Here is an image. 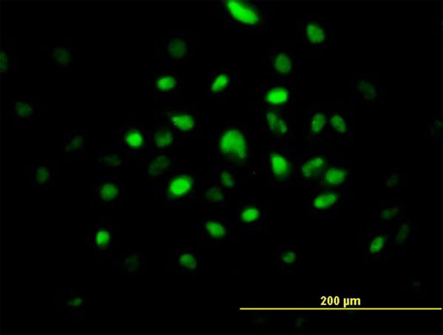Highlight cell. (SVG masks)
Wrapping results in <instances>:
<instances>
[{"instance_id":"cell-17","label":"cell","mask_w":443,"mask_h":335,"mask_svg":"<svg viewBox=\"0 0 443 335\" xmlns=\"http://www.w3.org/2000/svg\"><path fill=\"white\" fill-rule=\"evenodd\" d=\"M354 100L372 105L378 97L380 84L373 80L367 73H361L351 78Z\"/></svg>"},{"instance_id":"cell-28","label":"cell","mask_w":443,"mask_h":335,"mask_svg":"<svg viewBox=\"0 0 443 335\" xmlns=\"http://www.w3.org/2000/svg\"><path fill=\"white\" fill-rule=\"evenodd\" d=\"M124 139L128 147L134 150H139L146 146L148 137L139 128L133 127L127 130Z\"/></svg>"},{"instance_id":"cell-38","label":"cell","mask_w":443,"mask_h":335,"mask_svg":"<svg viewBox=\"0 0 443 335\" xmlns=\"http://www.w3.org/2000/svg\"><path fill=\"white\" fill-rule=\"evenodd\" d=\"M83 143V137L82 135H76L69 143V145L66 147V150L67 152L80 150L82 149Z\"/></svg>"},{"instance_id":"cell-6","label":"cell","mask_w":443,"mask_h":335,"mask_svg":"<svg viewBox=\"0 0 443 335\" xmlns=\"http://www.w3.org/2000/svg\"><path fill=\"white\" fill-rule=\"evenodd\" d=\"M295 25L300 41L305 46L320 48L337 42L336 30L330 28L321 18L297 15Z\"/></svg>"},{"instance_id":"cell-11","label":"cell","mask_w":443,"mask_h":335,"mask_svg":"<svg viewBox=\"0 0 443 335\" xmlns=\"http://www.w3.org/2000/svg\"><path fill=\"white\" fill-rule=\"evenodd\" d=\"M266 62L273 72V76L290 78L295 74V56L291 46L278 43L270 47Z\"/></svg>"},{"instance_id":"cell-39","label":"cell","mask_w":443,"mask_h":335,"mask_svg":"<svg viewBox=\"0 0 443 335\" xmlns=\"http://www.w3.org/2000/svg\"><path fill=\"white\" fill-rule=\"evenodd\" d=\"M83 300L80 295L73 294L71 297H69L68 301H67V305L69 308H77L82 306Z\"/></svg>"},{"instance_id":"cell-22","label":"cell","mask_w":443,"mask_h":335,"mask_svg":"<svg viewBox=\"0 0 443 335\" xmlns=\"http://www.w3.org/2000/svg\"><path fill=\"white\" fill-rule=\"evenodd\" d=\"M407 213L400 200H390L379 204L377 218L382 223H396L407 218Z\"/></svg>"},{"instance_id":"cell-27","label":"cell","mask_w":443,"mask_h":335,"mask_svg":"<svg viewBox=\"0 0 443 335\" xmlns=\"http://www.w3.org/2000/svg\"><path fill=\"white\" fill-rule=\"evenodd\" d=\"M205 200L207 203L212 206L223 207L225 204V196L223 187L211 177L208 186L204 193Z\"/></svg>"},{"instance_id":"cell-16","label":"cell","mask_w":443,"mask_h":335,"mask_svg":"<svg viewBox=\"0 0 443 335\" xmlns=\"http://www.w3.org/2000/svg\"><path fill=\"white\" fill-rule=\"evenodd\" d=\"M352 180V167L337 161L323 172L318 185L319 188L349 189Z\"/></svg>"},{"instance_id":"cell-8","label":"cell","mask_w":443,"mask_h":335,"mask_svg":"<svg viewBox=\"0 0 443 335\" xmlns=\"http://www.w3.org/2000/svg\"><path fill=\"white\" fill-rule=\"evenodd\" d=\"M264 124L261 126L269 139L274 143H291L295 135L294 113L275 110H265Z\"/></svg>"},{"instance_id":"cell-18","label":"cell","mask_w":443,"mask_h":335,"mask_svg":"<svg viewBox=\"0 0 443 335\" xmlns=\"http://www.w3.org/2000/svg\"><path fill=\"white\" fill-rule=\"evenodd\" d=\"M236 81L233 73L214 71L207 78V91L214 100L223 102L231 91Z\"/></svg>"},{"instance_id":"cell-21","label":"cell","mask_w":443,"mask_h":335,"mask_svg":"<svg viewBox=\"0 0 443 335\" xmlns=\"http://www.w3.org/2000/svg\"><path fill=\"white\" fill-rule=\"evenodd\" d=\"M419 221H410L405 218L394 224L390 231V238L394 249H400L405 246L419 229Z\"/></svg>"},{"instance_id":"cell-34","label":"cell","mask_w":443,"mask_h":335,"mask_svg":"<svg viewBox=\"0 0 443 335\" xmlns=\"http://www.w3.org/2000/svg\"><path fill=\"white\" fill-rule=\"evenodd\" d=\"M141 264V256L137 253H131L125 258L122 268L127 273H132L139 269Z\"/></svg>"},{"instance_id":"cell-10","label":"cell","mask_w":443,"mask_h":335,"mask_svg":"<svg viewBox=\"0 0 443 335\" xmlns=\"http://www.w3.org/2000/svg\"><path fill=\"white\" fill-rule=\"evenodd\" d=\"M328 130L330 135L336 137L341 142L354 139V124L343 102L329 105Z\"/></svg>"},{"instance_id":"cell-9","label":"cell","mask_w":443,"mask_h":335,"mask_svg":"<svg viewBox=\"0 0 443 335\" xmlns=\"http://www.w3.org/2000/svg\"><path fill=\"white\" fill-rule=\"evenodd\" d=\"M330 105V104H329ZM329 105L321 102H313L308 107L305 124L304 139L308 144L323 142L328 134Z\"/></svg>"},{"instance_id":"cell-5","label":"cell","mask_w":443,"mask_h":335,"mask_svg":"<svg viewBox=\"0 0 443 335\" xmlns=\"http://www.w3.org/2000/svg\"><path fill=\"white\" fill-rule=\"evenodd\" d=\"M260 105L265 110L293 113L295 106V86L290 78L272 76L269 82L259 88Z\"/></svg>"},{"instance_id":"cell-37","label":"cell","mask_w":443,"mask_h":335,"mask_svg":"<svg viewBox=\"0 0 443 335\" xmlns=\"http://www.w3.org/2000/svg\"><path fill=\"white\" fill-rule=\"evenodd\" d=\"M50 178V172L45 166L38 168L35 174V182L38 185H43Z\"/></svg>"},{"instance_id":"cell-32","label":"cell","mask_w":443,"mask_h":335,"mask_svg":"<svg viewBox=\"0 0 443 335\" xmlns=\"http://www.w3.org/2000/svg\"><path fill=\"white\" fill-rule=\"evenodd\" d=\"M120 193V184L115 181H106L100 185L98 197L104 203H110L114 200Z\"/></svg>"},{"instance_id":"cell-26","label":"cell","mask_w":443,"mask_h":335,"mask_svg":"<svg viewBox=\"0 0 443 335\" xmlns=\"http://www.w3.org/2000/svg\"><path fill=\"white\" fill-rule=\"evenodd\" d=\"M236 169L235 166L225 163L215 165L214 175L223 188L229 190L239 188Z\"/></svg>"},{"instance_id":"cell-2","label":"cell","mask_w":443,"mask_h":335,"mask_svg":"<svg viewBox=\"0 0 443 335\" xmlns=\"http://www.w3.org/2000/svg\"><path fill=\"white\" fill-rule=\"evenodd\" d=\"M224 22L240 31L269 27V16L262 2L249 0H225L218 5Z\"/></svg>"},{"instance_id":"cell-33","label":"cell","mask_w":443,"mask_h":335,"mask_svg":"<svg viewBox=\"0 0 443 335\" xmlns=\"http://www.w3.org/2000/svg\"><path fill=\"white\" fill-rule=\"evenodd\" d=\"M53 60L58 67H67L73 60L70 50L62 45H57L52 50Z\"/></svg>"},{"instance_id":"cell-7","label":"cell","mask_w":443,"mask_h":335,"mask_svg":"<svg viewBox=\"0 0 443 335\" xmlns=\"http://www.w3.org/2000/svg\"><path fill=\"white\" fill-rule=\"evenodd\" d=\"M349 193V189L319 188L309 203V218H331L348 203Z\"/></svg>"},{"instance_id":"cell-23","label":"cell","mask_w":443,"mask_h":335,"mask_svg":"<svg viewBox=\"0 0 443 335\" xmlns=\"http://www.w3.org/2000/svg\"><path fill=\"white\" fill-rule=\"evenodd\" d=\"M202 234L208 241H225L229 238L230 226L225 220L205 218L202 222Z\"/></svg>"},{"instance_id":"cell-3","label":"cell","mask_w":443,"mask_h":335,"mask_svg":"<svg viewBox=\"0 0 443 335\" xmlns=\"http://www.w3.org/2000/svg\"><path fill=\"white\" fill-rule=\"evenodd\" d=\"M306 155L295 165V176L302 188H316L321 174L333 163L338 161V154L324 142L308 144Z\"/></svg>"},{"instance_id":"cell-40","label":"cell","mask_w":443,"mask_h":335,"mask_svg":"<svg viewBox=\"0 0 443 335\" xmlns=\"http://www.w3.org/2000/svg\"><path fill=\"white\" fill-rule=\"evenodd\" d=\"M1 61L2 73H6L8 70V57L5 51L2 53Z\"/></svg>"},{"instance_id":"cell-1","label":"cell","mask_w":443,"mask_h":335,"mask_svg":"<svg viewBox=\"0 0 443 335\" xmlns=\"http://www.w3.org/2000/svg\"><path fill=\"white\" fill-rule=\"evenodd\" d=\"M214 154L231 165L245 167L251 160L253 147V132L240 124H228L211 137Z\"/></svg>"},{"instance_id":"cell-15","label":"cell","mask_w":443,"mask_h":335,"mask_svg":"<svg viewBox=\"0 0 443 335\" xmlns=\"http://www.w3.org/2000/svg\"><path fill=\"white\" fill-rule=\"evenodd\" d=\"M195 180L192 173L175 172L166 185V196L179 201L192 198L194 194Z\"/></svg>"},{"instance_id":"cell-13","label":"cell","mask_w":443,"mask_h":335,"mask_svg":"<svg viewBox=\"0 0 443 335\" xmlns=\"http://www.w3.org/2000/svg\"><path fill=\"white\" fill-rule=\"evenodd\" d=\"M166 123L177 135H192L198 127V116L193 108L184 104L174 106L165 113Z\"/></svg>"},{"instance_id":"cell-25","label":"cell","mask_w":443,"mask_h":335,"mask_svg":"<svg viewBox=\"0 0 443 335\" xmlns=\"http://www.w3.org/2000/svg\"><path fill=\"white\" fill-rule=\"evenodd\" d=\"M153 132L152 139L155 148L160 150L170 149L174 145L177 134L172 127L165 123L157 122Z\"/></svg>"},{"instance_id":"cell-36","label":"cell","mask_w":443,"mask_h":335,"mask_svg":"<svg viewBox=\"0 0 443 335\" xmlns=\"http://www.w3.org/2000/svg\"><path fill=\"white\" fill-rule=\"evenodd\" d=\"M111 235L104 228L98 229L95 233V240L98 248L105 249L111 242Z\"/></svg>"},{"instance_id":"cell-29","label":"cell","mask_w":443,"mask_h":335,"mask_svg":"<svg viewBox=\"0 0 443 335\" xmlns=\"http://www.w3.org/2000/svg\"><path fill=\"white\" fill-rule=\"evenodd\" d=\"M172 164V157L165 152H159L149 165L148 174L152 177L159 176L168 170Z\"/></svg>"},{"instance_id":"cell-35","label":"cell","mask_w":443,"mask_h":335,"mask_svg":"<svg viewBox=\"0 0 443 335\" xmlns=\"http://www.w3.org/2000/svg\"><path fill=\"white\" fill-rule=\"evenodd\" d=\"M33 111L34 106L29 102H16L15 104L14 114L19 117L25 118L31 117Z\"/></svg>"},{"instance_id":"cell-14","label":"cell","mask_w":443,"mask_h":335,"mask_svg":"<svg viewBox=\"0 0 443 335\" xmlns=\"http://www.w3.org/2000/svg\"><path fill=\"white\" fill-rule=\"evenodd\" d=\"M392 249L389 231L367 233L363 244V254L366 259L378 261L389 259Z\"/></svg>"},{"instance_id":"cell-41","label":"cell","mask_w":443,"mask_h":335,"mask_svg":"<svg viewBox=\"0 0 443 335\" xmlns=\"http://www.w3.org/2000/svg\"><path fill=\"white\" fill-rule=\"evenodd\" d=\"M105 160H106V163H108V164H109L111 165H117L120 163V161H118V159H116L115 157H106Z\"/></svg>"},{"instance_id":"cell-24","label":"cell","mask_w":443,"mask_h":335,"mask_svg":"<svg viewBox=\"0 0 443 335\" xmlns=\"http://www.w3.org/2000/svg\"><path fill=\"white\" fill-rule=\"evenodd\" d=\"M173 262L174 270L179 273H194L199 269L198 255L190 250L177 249Z\"/></svg>"},{"instance_id":"cell-30","label":"cell","mask_w":443,"mask_h":335,"mask_svg":"<svg viewBox=\"0 0 443 335\" xmlns=\"http://www.w3.org/2000/svg\"><path fill=\"white\" fill-rule=\"evenodd\" d=\"M380 185L382 188L388 189H403L407 185L405 176L399 170H392L380 178Z\"/></svg>"},{"instance_id":"cell-20","label":"cell","mask_w":443,"mask_h":335,"mask_svg":"<svg viewBox=\"0 0 443 335\" xmlns=\"http://www.w3.org/2000/svg\"><path fill=\"white\" fill-rule=\"evenodd\" d=\"M183 78L179 73H161L154 78L155 91L174 100L181 93Z\"/></svg>"},{"instance_id":"cell-19","label":"cell","mask_w":443,"mask_h":335,"mask_svg":"<svg viewBox=\"0 0 443 335\" xmlns=\"http://www.w3.org/2000/svg\"><path fill=\"white\" fill-rule=\"evenodd\" d=\"M265 211L263 206L258 203H245L238 207V222L247 229L259 228L264 222Z\"/></svg>"},{"instance_id":"cell-12","label":"cell","mask_w":443,"mask_h":335,"mask_svg":"<svg viewBox=\"0 0 443 335\" xmlns=\"http://www.w3.org/2000/svg\"><path fill=\"white\" fill-rule=\"evenodd\" d=\"M166 51L171 60L182 64L192 58L196 47L192 34L190 31L175 30L167 37Z\"/></svg>"},{"instance_id":"cell-31","label":"cell","mask_w":443,"mask_h":335,"mask_svg":"<svg viewBox=\"0 0 443 335\" xmlns=\"http://www.w3.org/2000/svg\"><path fill=\"white\" fill-rule=\"evenodd\" d=\"M277 262L283 270L295 268L300 262V255L294 249L284 250L279 254Z\"/></svg>"},{"instance_id":"cell-4","label":"cell","mask_w":443,"mask_h":335,"mask_svg":"<svg viewBox=\"0 0 443 335\" xmlns=\"http://www.w3.org/2000/svg\"><path fill=\"white\" fill-rule=\"evenodd\" d=\"M295 146L274 143L266 153V178L279 185L287 183L295 174Z\"/></svg>"}]
</instances>
